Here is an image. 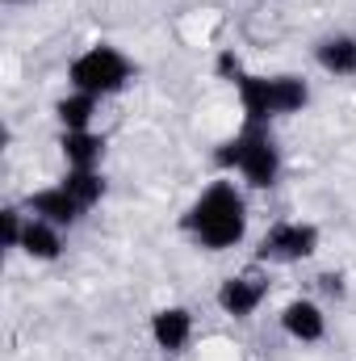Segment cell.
I'll return each instance as SVG.
<instances>
[{
    "instance_id": "obj_1",
    "label": "cell",
    "mask_w": 356,
    "mask_h": 361,
    "mask_svg": "<svg viewBox=\"0 0 356 361\" xmlns=\"http://www.w3.org/2000/svg\"><path fill=\"white\" fill-rule=\"evenodd\" d=\"M184 231L210 248V252H222V248H235L248 231V202L243 193L231 185V180H214L184 214Z\"/></svg>"
},
{
    "instance_id": "obj_2",
    "label": "cell",
    "mask_w": 356,
    "mask_h": 361,
    "mask_svg": "<svg viewBox=\"0 0 356 361\" xmlns=\"http://www.w3.org/2000/svg\"><path fill=\"white\" fill-rule=\"evenodd\" d=\"M218 68H222V72L231 76V85L239 89L243 114H248L252 126H265L268 118H281V114H298V109L310 101L306 80H298V76H248V72L239 68V59H231V55H222Z\"/></svg>"
},
{
    "instance_id": "obj_3",
    "label": "cell",
    "mask_w": 356,
    "mask_h": 361,
    "mask_svg": "<svg viewBox=\"0 0 356 361\" xmlns=\"http://www.w3.org/2000/svg\"><path fill=\"white\" fill-rule=\"evenodd\" d=\"M218 164L222 169H235L252 189H272L276 177H281V152H276L268 126H252V122L243 126L239 139H231L218 152Z\"/></svg>"
},
{
    "instance_id": "obj_4",
    "label": "cell",
    "mask_w": 356,
    "mask_h": 361,
    "mask_svg": "<svg viewBox=\"0 0 356 361\" xmlns=\"http://www.w3.org/2000/svg\"><path fill=\"white\" fill-rule=\"evenodd\" d=\"M134 76V63L117 51V47H89L80 59H72L68 68V80L76 92H89V97H113L130 85Z\"/></svg>"
},
{
    "instance_id": "obj_5",
    "label": "cell",
    "mask_w": 356,
    "mask_h": 361,
    "mask_svg": "<svg viewBox=\"0 0 356 361\" xmlns=\"http://www.w3.org/2000/svg\"><path fill=\"white\" fill-rule=\"evenodd\" d=\"M314 252H319V227L314 223H276L265 231L256 257L272 261V265H293V261H306Z\"/></svg>"
},
{
    "instance_id": "obj_6",
    "label": "cell",
    "mask_w": 356,
    "mask_h": 361,
    "mask_svg": "<svg viewBox=\"0 0 356 361\" xmlns=\"http://www.w3.org/2000/svg\"><path fill=\"white\" fill-rule=\"evenodd\" d=\"M268 294V277L256 269L248 273H235V277H227L222 286H218V307L227 311V315H235V319H248L260 302H265Z\"/></svg>"
},
{
    "instance_id": "obj_7",
    "label": "cell",
    "mask_w": 356,
    "mask_h": 361,
    "mask_svg": "<svg viewBox=\"0 0 356 361\" xmlns=\"http://www.w3.org/2000/svg\"><path fill=\"white\" fill-rule=\"evenodd\" d=\"M25 210H30L34 219H42V223H55V227H72V223H80V214H84V206H80V202H76L63 185L30 193Z\"/></svg>"
},
{
    "instance_id": "obj_8",
    "label": "cell",
    "mask_w": 356,
    "mask_h": 361,
    "mask_svg": "<svg viewBox=\"0 0 356 361\" xmlns=\"http://www.w3.org/2000/svg\"><path fill=\"white\" fill-rule=\"evenodd\" d=\"M281 328H285V336H293V341H302V345H314V341H323V332H327V315H323L319 302L293 298V302L281 311Z\"/></svg>"
},
{
    "instance_id": "obj_9",
    "label": "cell",
    "mask_w": 356,
    "mask_h": 361,
    "mask_svg": "<svg viewBox=\"0 0 356 361\" xmlns=\"http://www.w3.org/2000/svg\"><path fill=\"white\" fill-rule=\"evenodd\" d=\"M151 336H155V345H160L164 353H180V349L189 345V336H193V315H189L184 307H164V311H155V315H151Z\"/></svg>"
},
{
    "instance_id": "obj_10",
    "label": "cell",
    "mask_w": 356,
    "mask_h": 361,
    "mask_svg": "<svg viewBox=\"0 0 356 361\" xmlns=\"http://www.w3.org/2000/svg\"><path fill=\"white\" fill-rule=\"evenodd\" d=\"M314 59L331 76H356V38L352 34H331L314 47Z\"/></svg>"
},
{
    "instance_id": "obj_11",
    "label": "cell",
    "mask_w": 356,
    "mask_h": 361,
    "mask_svg": "<svg viewBox=\"0 0 356 361\" xmlns=\"http://www.w3.org/2000/svg\"><path fill=\"white\" fill-rule=\"evenodd\" d=\"M59 147L68 156V169H96L101 156H105V139L92 135V130H63Z\"/></svg>"
},
{
    "instance_id": "obj_12",
    "label": "cell",
    "mask_w": 356,
    "mask_h": 361,
    "mask_svg": "<svg viewBox=\"0 0 356 361\" xmlns=\"http://www.w3.org/2000/svg\"><path fill=\"white\" fill-rule=\"evenodd\" d=\"M21 252L34 257V261H59V252H63L59 227L55 223H42V219H30L25 223V235H21Z\"/></svg>"
},
{
    "instance_id": "obj_13",
    "label": "cell",
    "mask_w": 356,
    "mask_h": 361,
    "mask_svg": "<svg viewBox=\"0 0 356 361\" xmlns=\"http://www.w3.org/2000/svg\"><path fill=\"white\" fill-rule=\"evenodd\" d=\"M63 189L89 210V206H96L101 197H105V177L96 173V169H68V177H63Z\"/></svg>"
},
{
    "instance_id": "obj_14",
    "label": "cell",
    "mask_w": 356,
    "mask_h": 361,
    "mask_svg": "<svg viewBox=\"0 0 356 361\" xmlns=\"http://www.w3.org/2000/svg\"><path fill=\"white\" fill-rule=\"evenodd\" d=\"M55 114H59L63 130H89L92 114H96V97H89V92H72V97H63V101L55 105Z\"/></svg>"
},
{
    "instance_id": "obj_15",
    "label": "cell",
    "mask_w": 356,
    "mask_h": 361,
    "mask_svg": "<svg viewBox=\"0 0 356 361\" xmlns=\"http://www.w3.org/2000/svg\"><path fill=\"white\" fill-rule=\"evenodd\" d=\"M0 223H4V248H21V235H25V223H21V210H4L0 214Z\"/></svg>"
},
{
    "instance_id": "obj_16",
    "label": "cell",
    "mask_w": 356,
    "mask_h": 361,
    "mask_svg": "<svg viewBox=\"0 0 356 361\" xmlns=\"http://www.w3.org/2000/svg\"><path fill=\"white\" fill-rule=\"evenodd\" d=\"M323 290H327V294H340L344 286H340V277H336V273H327V277H323Z\"/></svg>"
},
{
    "instance_id": "obj_17",
    "label": "cell",
    "mask_w": 356,
    "mask_h": 361,
    "mask_svg": "<svg viewBox=\"0 0 356 361\" xmlns=\"http://www.w3.org/2000/svg\"><path fill=\"white\" fill-rule=\"evenodd\" d=\"M8 4H25V0H8Z\"/></svg>"
}]
</instances>
